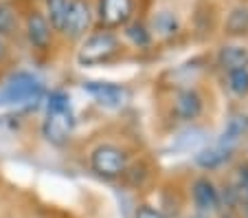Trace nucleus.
I'll return each instance as SVG.
<instances>
[{
	"label": "nucleus",
	"mask_w": 248,
	"mask_h": 218,
	"mask_svg": "<svg viewBox=\"0 0 248 218\" xmlns=\"http://www.w3.org/2000/svg\"><path fill=\"white\" fill-rule=\"evenodd\" d=\"M94 24V9L88 0H70L62 35L68 40H84Z\"/></svg>",
	"instance_id": "nucleus-6"
},
{
	"label": "nucleus",
	"mask_w": 248,
	"mask_h": 218,
	"mask_svg": "<svg viewBox=\"0 0 248 218\" xmlns=\"http://www.w3.org/2000/svg\"><path fill=\"white\" fill-rule=\"evenodd\" d=\"M224 35H229V38H246L248 35V7L246 5H237L226 14Z\"/></svg>",
	"instance_id": "nucleus-14"
},
{
	"label": "nucleus",
	"mask_w": 248,
	"mask_h": 218,
	"mask_svg": "<svg viewBox=\"0 0 248 218\" xmlns=\"http://www.w3.org/2000/svg\"><path fill=\"white\" fill-rule=\"evenodd\" d=\"M7 57V44H5V38H0V62Z\"/></svg>",
	"instance_id": "nucleus-21"
},
{
	"label": "nucleus",
	"mask_w": 248,
	"mask_h": 218,
	"mask_svg": "<svg viewBox=\"0 0 248 218\" xmlns=\"http://www.w3.org/2000/svg\"><path fill=\"white\" fill-rule=\"evenodd\" d=\"M24 34H27V40L33 49L38 51H46L53 42V27L46 20V16L42 11H31L27 16V22H24Z\"/></svg>",
	"instance_id": "nucleus-8"
},
{
	"label": "nucleus",
	"mask_w": 248,
	"mask_h": 218,
	"mask_svg": "<svg viewBox=\"0 0 248 218\" xmlns=\"http://www.w3.org/2000/svg\"><path fill=\"white\" fill-rule=\"evenodd\" d=\"M231 150L233 148L224 146V143H216L213 148H206V150H202L200 154L196 157V166L202 168V170H217V168H222L226 161H229L231 157Z\"/></svg>",
	"instance_id": "nucleus-13"
},
{
	"label": "nucleus",
	"mask_w": 248,
	"mask_h": 218,
	"mask_svg": "<svg viewBox=\"0 0 248 218\" xmlns=\"http://www.w3.org/2000/svg\"><path fill=\"white\" fill-rule=\"evenodd\" d=\"M68 5H70V0H44V7H46L44 16H46V20L51 22L55 34H62V29H64Z\"/></svg>",
	"instance_id": "nucleus-16"
},
{
	"label": "nucleus",
	"mask_w": 248,
	"mask_h": 218,
	"mask_svg": "<svg viewBox=\"0 0 248 218\" xmlns=\"http://www.w3.org/2000/svg\"><path fill=\"white\" fill-rule=\"evenodd\" d=\"M246 212H248V203H246Z\"/></svg>",
	"instance_id": "nucleus-22"
},
{
	"label": "nucleus",
	"mask_w": 248,
	"mask_h": 218,
	"mask_svg": "<svg viewBox=\"0 0 248 218\" xmlns=\"http://www.w3.org/2000/svg\"><path fill=\"white\" fill-rule=\"evenodd\" d=\"M217 67L222 71H233V68H242L248 67V47L246 44H237V42H226L217 49L216 55Z\"/></svg>",
	"instance_id": "nucleus-11"
},
{
	"label": "nucleus",
	"mask_w": 248,
	"mask_h": 218,
	"mask_svg": "<svg viewBox=\"0 0 248 218\" xmlns=\"http://www.w3.org/2000/svg\"><path fill=\"white\" fill-rule=\"evenodd\" d=\"M152 31V38L169 40L180 31V18L176 16V11L171 9H158L152 16V22L147 24Z\"/></svg>",
	"instance_id": "nucleus-12"
},
{
	"label": "nucleus",
	"mask_w": 248,
	"mask_h": 218,
	"mask_svg": "<svg viewBox=\"0 0 248 218\" xmlns=\"http://www.w3.org/2000/svg\"><path fill=\"white\" fill-rule=\"evenodd\" d=\"M224 77H226V88H229L237 100L248 97V67L226 71Z\"/></svg>",
	"instance_id": "nucleus-17"
},
{
	"label": "nucleus",
	"mask_w": 248,
	"mask_h": 218,
	"mask_svg": "<svg viewBox=\"0 0 248 218\" xmlns=\"http://www.w3.org/2000/svg\"><path fill=\"white\" fill-rule=\"evenodd\" d=\"M90 95L99 101L101 106H108V108H119V106L125 101L127 93L123 86L119 84H110V82H90L84 86Z\"/></svg>",
	"instance_id": "nucleus-10"
},
{
	"label": "nucleus",
	"mask_w": 248,
	"mask_h": 218,
	"mask_svg": "<svg viewBox=\"0 0 248 218\" xmlns=\"http://www.w3.org/2000/svg\"><path fill=\"white\" fill-rule=\"evenodd\" d=\"M185 218H213V216H209V214H202V212H196V209H191V212H189Z\"/></svg>",
	"instance_id": "nucleus-20"
},
{
	"label": "nucleus",
	"mask_w": 248,
	"mask_h": 218,
	"mask_svg": "<svg viewBox=\"0 0 248 218\" xmlns=\"http://www.w3.org/2000/svg\"><path fill=\"white\" fill-rule=\"evenodd\" d=\"M90 168L94 174L106 181L121 179L130 168V154L117 143H99L90 152Z\"/></svg>",
	"instance_id": "nucleus-3"
},
{
	"label": "nucleus",
	"mask_w": 248,
	"mask_h": 218,
	"mask_svg": "<svg viewBox=\"0 0 248 218\" xmlns=\"http://www.w3.org/2000/svg\"><path fill=\"white\" fill-rule=\"evenodd\" d=\"M73 126H75V119H73V113H70L68 95L62 93V90L51 93L46 121H44V134H46V139L60 146V143L68 141L70 133H73Z\"/></svg>",
	"instance_id": "nucleus-2"
},
{
	"label": "nucleus",
	"mask_w": 248,
	"mask_h": 218,
	"mask_svg": "<svg viewBox=\"0 0 248 218\" xmlns=\"http://www.w3.org/2000/svg\"><path fill=\"white\" fill-rule=\"evenodd\" d=\"M171 113L173 117L183 123H193L204 115V97L198 88L185 86L173 93L171 100Z\"/></svg>",
	"instance_id": "nucleus-7"
},
{
	"label": "nucleus",
	"mask_w": 248,
	"mask_h": 218,
	"mask_svg": "<svg viewBox=\"0 0 248 218\" xmlns=\"http://www.w3.org/2000/svg\"><path fill=\"white\" fill-rule=\"evenodd\" d=\"M121 40L114 31L99 29L84 38L79 51H77V62L81 67H101L108 64L121 53Z\"/></svg>",
	"instance_id": "nucleus-1"
},
{
	"label": "nucleus",
	"mask_w": 248,
	"mask_h": 218,
	"mask_svg": "<svg viewBox=\"0 0 248 218\" xmlns=\"http://www.w3.org/2000/svg\"><path fill=\"white\" fill-rule=\"evenodd\" d=\"M40 93H42V84L35 77L29 75V73H18L9 80L5 93H2V100L18 104V101L35 100V97H40Z\"/></svg>",
	"instance_id": "nucleus-9"
},
{
	"label": "nucleus",
	"mask_w": 248,
	"mask_h": 218,
	"mask_svg": "<svg viewBox=\"0 0 248 218\" xmlns=\"http://www.w3.org/2000/svg\"><path fill=\"white\" fill-rule=\"evenodd\" d=\"M136 14V0H97V9H94V18H97L99 27L114 31V29H123L134 20Z\"/></svg>",
	"instance_id": "nucleus-4"
},
{
	"label": "nucleus",
	"mask_w": 248,
	"mask_h": 218,
	"mask_svg": "<svg viewBox=\"0 0 248 218\" xmlns=\"http://www.w3.org/2000/svg\"><path fill=\"white\" fill-rule=\"evenodd\" d=\"M18 31V14L9 2L0 0V38H9Z\"/></svg>",
	"instance_id": "nucleus-18"
},
{
	"label": "nucleus",
	"mask_w": 248,
	"mask_h": 218,
	"mask_svg": "<svg viewBox=\"0 0 248 218\" xmlns=\"http://www.w3.org/2000/svg\"><path fill=\"white\" fill-rule=\"evenodd\" d=\"M189 196H191V205L196 212L216 216L222 209V192L217 190L216 181L206 174H200L191 181V185H189Z\"/></svg>",
	"instance_id": "nucleus-5"
},
{
	"label": "nucleus",
	"mask_w": 248,
	"mask_h": 218,
	"mask_svg": "<svg viewBox=\"0 0 248 218\" xmlns=\"http://www.w3.org/2000/svg\"><path fill=\"white\" fill-rule=\"evenodd\" d=\"M134 218H167V214H165L160 207H156V205L140 203L134 212Z\"/></svg>",
	"instance_id": "nucleus-19"
},
{
	"label": "nucleus",
	"mask_w": 248,
	"mask_h": 218,
	"mask_svg": "<svg viewBox=\"0 0 248 218\" xmlns=\"http://www.w3.org/2000/svg\"><path fill=\"white\" fill-rule=\"evenodd\" d=\"M123 35L125 40L136 49H150L154 38H152V31L145 22H140V20H132L130 24L123 27Z\"/></svg>",
	"instance_id": "nucleus-15"
}]
</instances>
